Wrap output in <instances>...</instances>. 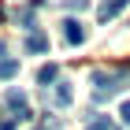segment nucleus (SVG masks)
<instances>
[{"label":"nucleus","mask_w":130,"mask_h":130,"mask_svg":"<svg viewBox=\"0 0 130 130\" xmlns=\"http://www.w3.org/2000/svg\"><path fill=\"white\" fill-rule=\"evenodd\" d=\"M123 82H126V74H123V71H93V86H97V93H93V97H97V100L115 97V93L123 89Z\"/></svg>","instance_id":"obj_1"},{"label":"nucleus","mask_w":130,"mask_h":130,"mask_svg":"<svg viewBox=\"0 0 130 130\" xmlns=\"http://www.w3.org/2000/svg\"><path fill=\"white\" fill-rule=\"evenodd\" d=\"M4 100H8V108L15 111V119H30V104H26V97H22L19 89H8Z\"/></svg>","instance_id":"obj_2"},{"label":"nucleus","mask_w":130,"mask_h":130,"mask_svg":"<svg viewBox=\"0 0 130 130\" xmlns=\"http://www.w3.org/2000/svg\"><path fill=\"white\" fill-rule=\"evenodd\" d=\"M126 4H130V0H104V4H100V8H97V19H100V22H108V19H115V15H119V11L126 8Z\"/></svg>","instance_id":"obj_3"},{"label":"nucleus","mask_w":130,"mask_h":130,"mask_svg":"<svg viewBox=\"0 0 130 130\" xmlns=\"http://www.w3.org/2000/svg\"><path fill=\"white\" fill-rule=\"evenodd\" d=\"M63 37H67V45H82V41H86L82 22H78V19H67V22H63Z\"/></svg>","instance_id":"obj_4"},{"label":"nucleus","mask_w":130,"mask_h":130,"mask_svg":"<svg viewBox=\"0 0 130 130\" xmlns=\"http://www.w3.org/2000/svg\"><path fill=\"white\" fill-rule=\"evenodd\" d=\"M52 104H56V108H67V104H71V82H60V86H56Z\"/></svg>","instance_id":"obj_5"},{"label":"nucleus","mask_w":130,"mask_h":130,"mask_svg":"<svg viewBox=\"0 0 130 130\" xmlns=\"http://www.w3.org/2000/svg\"><path fill=\"white\" fill-rule=\"evenodd\" d=\"M48 48V37H45V34H30V37H26V52H45Z\"/></svg>","instance_id":"obj_6"},{"label":"nucleus","mask_w":130,"mask_h":130,"mask_svg":"<svg viewBox=\"0 0 130 130\" xmlns=\"http://www.w3.org/2000/svg\"><path fill=\"white\" fill-rule=\"evenodd\" d=\"M19 74V60H0V82H8Z\"/></svg>","instance_id":"obj_7"},{"label":"nucleus","mask_w":130,"mask_h":130,"mask_svg":"<svg viewBox=\"0 0 130 130\" xmlns=\"http://www.w3.org/2000/svg\"><path fill=\"white\" fill-rule=\"evenodd\" d=\"M56 74H60V71H56V63H48V67H41V71H37V82L48 89L52 82H56Z\"/></svg>","instance_id":"obj_8"},{"label":"nucleus","mask_w":130,"mask_h":130,"mask_svg":"<svg viewBox=\"0 0 130 130\" xmlns=\"http://www.w3.org/2000/svg\"><path fill=\"white\" fill-rule=\"evenodd\" d=\"M86 130H119V126H115L111 119H104V115H97V119H89V123H86Z\"/></svg>","instance_id":"obj_9"},{"label":"nucleus","mask_w":130,"mask_h":130,"mask_svg":"<svg viewBox=\"0 0 130 130\" xmlns=\"http://www.w3.org/2000/svg\"><path fill=\"white\" fill-rule=\"evenodd\" d=\"M119 115H123V123H126V126H130V100H126V104H123V111H119Z\"/></svg>","instance_id":"obj_10"},{"label":"nucleus","mask_w":130,"mask_h":130,"mask_svg":"<svg viewBox=\"0 0 130 130\" xmlns=\"http://www.w3.org/2000/svg\"><path fill=\"white\" fill-rule=\"evenodd\" d=\"M63 4H67V8H78V11L86 8V0H63Z\"/></svg>","instance_id":"obj_11"},{"label":"nucleus","mask_w":130,"mask_h":130,"mask_svg":"<svg viewBox=\"0 0 130 130\" xmlns=\"http://www.w3.org/2000/svg\"><path fill=\"white\" fill-rule=\"evenodd\" d=\"M0 130H15V119H8V123H0Z\"/></svg>","instance_id":"obj_12"},{"label":"nucleus","mask_w":130,"mask_h":130,"mask_svg":"<svg viewBox=\"0 0 130 130\" xmlns=\"http://www.w3.org/2000/svg\"><path fill=\"white\" fill-rule=\"evenodd\" d=\"M0 56H4V45H0Z\"/></svg>","instance_id":"obj_13"}]
</instances>
